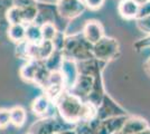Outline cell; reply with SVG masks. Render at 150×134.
I'll use <instances>...</instances> for the list:
<instances>
[{
  "instance_id": "6da1fadb",
  "label": "cell",
  "mask_w": 150,
  "mask_h": 134,
  "mask_svg": "<svg viewBox=\"0 0 150 134\" xmlns=\"http://www.w3.org/2000/svg\"><path fill=\"white\" fill-rule=\"evenodd\" d=\"M54 103L59 117H62L65 122L75 125L82 121L84 100L69 91H64L57 96Z\"/></svg>"
},
{
  "instance_id": "7a4b0ae2",
  "label": "cell",
  "mask_w": 150,
  "mask_h": 134,
  "mask_svg": "<svg viewBox=\"0 0 150 134\" xmlns=\"http://www.w3.org/2000/svg\"><path fill=\"white\" fill-rule=\"evenodd\" d=\"M64 57L73 59L75 62H81L93 57L92 44H90L81 34L67 35L65 39V45L62 51Z\"/></svg>"
},
{
  "instance_id": "3957f363",
  "label": "cell",
  "mask_w": 150,
  "mask_h": 134,
  "mask_svg": "<svg viewBox=\"0 0 150 134\" xmlns=\"http://www.w3.org/2000/svg\"><path fill=\"white\" fill-rule=\"evenodd\" d=\"M92 54L94 58L109 63L120 56L119 41L112 37L104 36L98 43L92 45Z\"/></svg>"
},
{
  "instance_id": "277c9868",
  "label": "cell",
  "mask_w": 150,
  "mask_h": 134,
  "mask_svg": "<svg viewBox=\"0 0 150 134\" xmlns=\"http://www.w3.org/2000/svg\"><path fill=\"white\" fill-rule=\"evenodd\" d=\"M74 124H69L65 122L62 117L58 120L55 116L42 117L37 123H35L31 128V134H54L62 132L69 128H74Z\"/></svg>"
},
{
  "instance_id": "5b68a950",
  "label": "cell",
  "mask_w": 150,
  "mask_h": 134,
  "mask_svg": "<svg viewBox=\"0 0 150 134\" xmlns=\"http://www.w3.org/2000/svg\"><path fill=\"white\" fill-rule=\"evenodd\" d=\"M56 10L63 20H73L80 17L86 7L83 0H57Z\"/></svg>"
},
{
  "instance_id": "8992f818",
  "label": "cell",
  "mask_w": 150,
  "mask_h": 134,
  "mask_svg": "<svg viewBox=\"0 0 150 134\" xmlns=\"http://www.w3.org/2000/svg\"><path fill=\"white\" fill-rule=\"evenodd\" d=\"M120 115H128L125 109L120 106L119 104L113 101L112 98L108 94H104L102 102L100 105L96 107V117L99 121L105 120L109 117H114V116H120Z\"/></svg>"
},
{
  "instance_id": "52a82bcc",
  "label": "cell",
  "mask_w": 150,
  "mask_h": 134,
  "mask_svg": "<svg viewBox=\"0 0 150 134\" xmlns=\"http://www.w3.org/2000/svg\"><path fill=\"white\" fill-rule=\"evenodd\" d=\"M61 73L63 74L64 77V84H65V91H69L73 87L75 84L77 77L80 75L79 72V67H77V63L71 59V58L64 57L63 56L62 64H61Z\"/></svg>"
},
{
  "instance_id": "ba28073f",
  "label": "cell",
  "mask_w": 150,
  "mask_h": 134,
  "mask_svg": "<svg viewBox=\"0 0 150 134\" xmlns=\"http://www.w3.org/2000/svg\"><path fill=\"white\" fill-rule=\"evenodd\" d=\"M82 35L84 36V38L88 40L90 44H95L99 40L103 38L105 36L104 34V28L99 20H88L82 30Z\"/></svg>"
},
{
  "instance_id": "9c48e42d",
  "label": "cell",
  "mask_w": 150,
  "mask_h": 134,
  "mask_svg": "<svg viewBox=\"0 0 150 134\" xmlns=\"http://www.w3.org/2000/svg\"><path fill=\"white\" fill-rule=\"evenodd\" d=\"M94 85V77L88 76V75H84V74H80L73 87L69 89V92L73 93L74 95L79 96L82 100H86L88 94L91 93V91L93 88Z\"/></svg>"
},
{
  "instance_id": "30bf717a",
  "label": "cell",
  "mask_w": 150,
  "mask_h": 134,
  "mask_svg": "<svg viewBox=\"0 0 150 134\" xmlns=\"http://www.w3.org/2000/svg\"><path fill=\"white\" fill-rule=\"evenodd\" d=\"M53 101L46 94L36 97L31 103V111L39 117H50L48 112L53 106Z\"/></svg>"
},
{
  "instance_id": "8fae6325",
  "label": "cell",
  "mask_w": 150,
  "mask_h": 134,
  "mask_svg": "<svg viewBox=\"0 0 150 134\" xmlns=\"http://www.w3.org/2000/svg\"><path fill=\"white\" fill-rule=\"evenodd\" d=\"M147 128H149V124L144 119L138 116H128L121 128V132L123 134H137Z\"/></svg>"
},
{
  "instance_id": "7c38bea8",
  "label": "cell",
  "mask_w": 150,
  "mask_h": 134,
  "mask_svg": "<svg viewBox=\"0 0 150 134\" xmlns=\"http://www.w3.org/2000/svg\"><path fill=\"white\" fill-rule=\"evenodd\" d=\"M139 11V5L134 0H121L118 5V13L125 20H136Z\"/></svg>"
},
{
  "instance_id": "4fadbf2b",
  "label": "cell",
  "mask_w": 150,
  "mask_h": 134,
  "mask_svg": "<svg viewBox=\"0 0 150 134\" xmlns=\"http://www.w3.org/2000/svg\"><path fill=\"white\" fill-rule=\"evenodd\" d=\"M42 60H36V59H28V62L25 65L21 66V68L19 70L20 77L28 83H34L35 76L37 74L38 69L42 65Z\"/></svg>"
},
{
  "instance_id": "5bb4252c",
  "label": "cell",
  "mask_w": 150,
  "mask_h": 134,
  "mask_svg": "<svg viewBox=\"0 0 150 134\" xmlns=\"http://www.w3.org/2000/svg\"><path fill=\"white\" fill-rule=\"evenodd\" d=\"M7 36L11 41L16 44L26 40V25L25 24L9 25L7 29Z\"/></svg>"
},
{
  "instance_id": "9a60e30c",
  "label": "cell",
  "mask_w": 150,
  "mask_h": 134,
  "mask_svg": "<svg viewBox=\"0 0 150 134\" xmlns=\"http://www.w3.org/2000/svg\"><path fill=\"white\" fill-rule=\"evenodd\" d=\"M26 40L29 43L38 44L43 40L40 25L37 22H31L26 25Z\"/></svg>"
},
{
  "instance_id": "2e32d148",
  "label": "cell",
  "mask_w": 150,
  "mask_h": 134,
  "mask_svg": "<svg viewBox=\"0 0 150 134\" xmlns=\"http://www.w3.org/2000/svg\"><path fill=\"white\" fill-rule=\"evenodd\" d=\"M27 113L24 107L15 106L10 109V124H13L15 128H21L26 122Z\"/></svg>"
},
{
  "instance_id": "e0dca14e",
  "label": "cell",
  "mask_w": 150,
  "mask_h": 134,
  "mask_svg": "<svg viewBox=\"0 0 150 134\" xmlns=\"http://www.w3.org/2000/svg\"><path fill=\"white\" fill-rule=\"evenodd\" d=\"M6 19L9 25L25 24L24 17H23V10L16 6H11L10 8H8V10L6 11Z\"/></svg>"
},
{
  "instance_id": "ac0fdd59",
  "label": "cell",
  "mask_w": 150,
  "mask_h": 134,
  "mask_svg": "<svg viewBox=\"0 0 150 134\" xmlns=\"http://www.w3.org/2000/svg\"><path fill=\"white\" fill-rule=\"evenodd\" d=\"M63 60V54L62 51H54V53L50 55V57L45 60V66L48 68V70L54 72V70H59L61 64Z\"/></svg>"
},
{
  "instance_id": "d6986e66",
  "label": "cell",
  "mask_w": 150,
  "mask_h": 134,
  "mask_svg": "<svg viewBox=\"0 0 150 134\" xmlns=\"http://www.w3.org/2000/svg\"><path fill=\"white\" fill-rule=\"evenodd\" d=\"M40 30H42V36L44 40H53L54 37L56 36L57 32H58V28L54 22H50V21H46L43 22L40 25Z\"/></svg>"
},
{
  "instance_id": "ffe728a7",
  "label": "cell",
  "mask_w": 150,
  "mask_h": 134,
  "mask_svg": "<svg viewBox=\"0 0 150 134\" xmlns=\"http://www.w3.org/2000/svg\"><path fill=\"white\" fill-rule=\"evenodd\" d=\"M21 9V8H20ZM23 10V17H24V22L25 25L27 24H31L35 22L38 17V7L37 6H31L27 7L21 9Z\"/></svg>"
},
{
  "instance_id": "44dd1931",
  "label": "cell",
  "mask_w": 150,
  "mask_h": 134,
  "mask_svg": "<svg viewBox=\"0 0 150 134\" xmlns=\"http://www.w3.org/2000/svg\"><path fill=\"white\" fill-rule=\"evenodd\" d=\"M136 24H137L138 29L140 32L146 34L147 36L150 35V15L144 16L142 18H138L136 19Z\"/></svg>"
},
{
  "instance_id": "7402d4cb",
  "label": "cell",
  "mask_w": 150,
  "mask_h": 134,
  "mask_svg": "<svg viewBox=\"0 0 150 134\" xmlns=\"http://www.w3.org/2000/svg\"><path fill=\"white\" fill-rule=\"evenodd\" d=\"M65 39H66V35L64 34V32H63V30H58L56 34V36L52 40L55 51H63L64 45H65Z\"/></svg>"
},
{
  "instance_id": "603a6c76",
  "label": "cell",
  "mask_w": 150,
  "mask_h": 134,
  "mask_svg": "<svg viewBox=\"0 0 150 134\" xmlns=\"http://www.w3.org/2000/svg\"><path fill=\"white\" fill-rule=\"evenodd\" d=\"M74 130L76 134H94V131L88 122H79L75 124Z\"/></svg>"
},
{
  "instance_id": "cb8c5ba5",
  "label": "cell",
  "mask_w": 150,
  "mask_h": 134,
  "mask_svg": "<svg viewBox=\"0 0 150 134\" xmlns=\"http://www.w3.org/2000/svg\"><path fill=\"white\" fill-rule=\"evenodd\" d=\"M10 124V109H0V128H6Z\"/></svg>"
},
{
  "instance_id": "d4e9b609",
  "label": "cell",
  "mask_w": 150,
  "mask_h": 134,
  "mask_svg": "<svg viewBox=\"0 0 150 134\" xmlns=\"http://www.w3.org/2000/svg\"><path fill=\"white\" fill-rule=\"evenodd\" d=\"M83 2L86 7V9L95 11V10H99L103 7L105 0H83Z\"/></svg>"
},
{
  "instance_id": "484cf974",
  "label": "cell",
  "mask_w": 150,
  "mask_h": 134,
  "mask_svg": "<svg viewBox=\"0 0 150 134\" xmlns=\"http://www.w3.org/2000/svg\"><path fill=\"white\" fill-rule=\"evenodd\" d=\"M38 0H11V6H16L18 8H27L31 6H37Z\"/></svg>"
},
{
  "instance_id": "4316f807",
  "label": "cell",
  "mask_w": 150,
  "mask_h": 134,
  "mask_svg": "<svg viewBox=\"0 0 150 134\" xmlns=\"http://www.w3.org/2000/svg\"><path fill=\"white\" fill-rule=\"evenodd\" d=\"M148 47H150V35L146 36L144 38L140 39V40H138L137 43L134 44V48L138 51H142L144 48H148Z\"/></svg>"
},
{
  "instance_id": "83f0119b",
  "label": "cell",
  "mask_w": 150,
  "mask_h": 134,
  "mask_svg": "<svg viewBox=\"0 0 150 134\" xmlns=\"http://www.w3.org/2000/svg\"><path fill=\"white\" fill-rule=\"evenodd\" d=\"M150 15V0L148 2H146L144 5H140L139 6V11H138V18H142L144 16H148Z\"/></svg>"
},
{
  "instance_id": "f1b7e54d",
  "label": "cell",
  "mask_w": 150,
  "mask_h": 134,
  "mask_svg": "<svg viewBox=\"0 0 150 134\" xmlns=\"http://www.w3.org/2000/svg\"><path fill=\"white\" fill-rule=\"evenodd\" d=\"M144 70H146V73L148 74L150 76V57L147 59V62L144 63Z\"/></svg>"
},
{
  "instance_id": "f546056e",
  "label": "cell",
  "mask_w": 150,
  "mask_h": 134,
  "mask_svg": "<svg viewBox=\"0 0 150 134\" xmlns=\"http://www.w3.org/2000/svg\"><path fill=\"white\" fill-rule=\"evenodd\" d=\"M59 134H76L74 128H69V130H65V131H62L59 132Z\"/></svg>"
},
{
  "instance_id": "4dcf8cb0",
  "label": "cell",
  "mask_w": 150,
  "mask_h": 134,
  "mask_svg": "<svg viewBox=\"0 0 150 134\" xmlns=\"http://www.w3.org/2000/svg\"><path fill=\"white\" fill-rule=\"evenodd\" d=\"M137 134H150V128H147L146 130H144V131H141V132H139Z\"/></svg>"
},
{
  "instance_id": "1f68e13d",
  "label": "cell",
  "mask_w": 150,
  "mask_h": 134,
  "mask_svg": "<svg viewBox=\"0 0 150 134\" xmlns=\"http://www.w3.org/2000/svg\"><path fill=\"white\" fill-rule=\"evenodd\" d=\"M134 1L137 2L139 6H140V5H144V4H146V2H148L149 0H134Z\"/></svg>"
},
{
  "instance_id": "d6a6232c",
  "label": "cell",
  "mask_w": 150,
  "mask_h": 134,
  "mask_svg": "<svg viewBox=\"0 0 150 134\" xmlns=\"http://www.w3.org/2000/svg\"><path fill=\"white\" fill-rule=\"evenodd\" d=\"M112 134H123L121 131H118V132H114V133H112Z\"/></svg>"
},
{
  "instance_id": "836d02e7",
  "label": "cell",
  "mask_w": 150,
  "mask_h": 134,
  "mask_svg": "<svg viewBox=\"0 0 150 134\" xmlns=\"http://www.w3.org/2000/svg\"><path fill=\"white\" fill-rule=\"evenodd\" d=\"M54 134H59V132H58V133H54Z\"/></svg>"
},
{
  "instance_id": "e575fe53",
  "label": "cell",
  "mask_w": 150,
  "mask_h": 134,
  "mask_svg": "<svg viewBox=\"0 0 150 134\" xmlns=\"http://www.w3.org/2000/svg\"><path fill=\"white\" fill-rule=\"evenodd\" d=\"M28 134H31V133H28Z\"/></svg>"
}]
</instances>
